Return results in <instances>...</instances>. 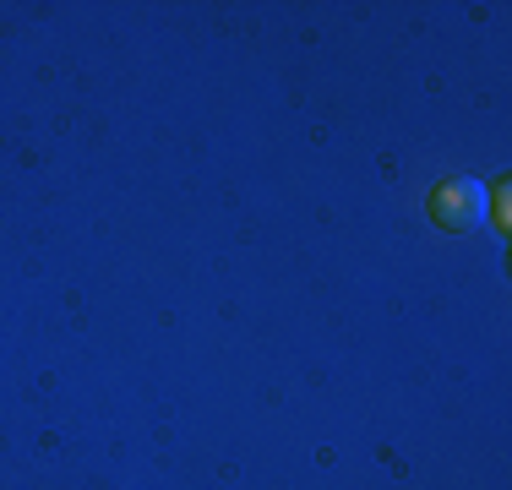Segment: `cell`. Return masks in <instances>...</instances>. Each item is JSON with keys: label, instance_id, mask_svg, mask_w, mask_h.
I'll return each instance as SVG.
<instances>
[{"label": "cell", "instance_id": "6da1fadb", "mask_svg": "<svg viewBox=\"0 0 512 490\" xmlns=\"http://www.w3.org/2000/svg\"><path fill=\"white\" fill-rule=\"evenodd\" d=\"M431 218L436 229H453V235H469L491 218V191L480 180H442L431 191Z\"/></svg>", "mask_w": 512, "mask_h": 490}]
</instances>
